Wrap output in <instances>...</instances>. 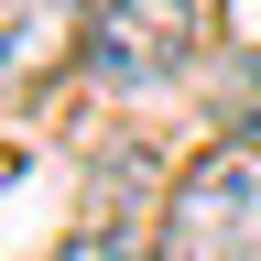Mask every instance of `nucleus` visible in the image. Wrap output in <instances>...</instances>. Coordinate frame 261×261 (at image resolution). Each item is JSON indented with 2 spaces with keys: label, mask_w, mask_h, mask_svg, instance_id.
<instances>
[{
  "label": "nucleus",
  "mask_w": 261,
  "mask_h": 261,
  "mask_svg": "<svg viewBox=\"0 0 261 261\" xmlns=\"http://www.w3.org/2000/svg\"><path fill=\"white\" fill-rule=\"evenodd\" d=\"M163 261H261V142H218L174 174Z\"/></svg>",
  "instance_id": "nucleus-1"
},
{
  "label": "nucleus",
  "mask_w": 261,
  "mask_h": 261,
  "mask_svg": "<svg viewBox=\"0 0 261 261\" xmlns=\"http://www.w3.org/2000/svg\"><path fill=\"white\" fill-rule=\"evenodd\" d=\"M207 44V0H98L87 11V76L109 87H163Z\"/></svg>",
  "instance_id": "nucleus-2"
},
{
  "label": "nucleus",
  "mask_w": 261,
  "mask_h": 261,
  "mask_svg": "<svg viewBox=\"0 0 261 261\" xmlns=\"http://www.w3.org/2000/svg\"><path fill=\"white\" fill-rule=\"evenodd\" d=\"M87 55V0H0V98H33Z\"/></svg>",
  "instance_id": "nucleus-3"
},
{
  "label": "nucleus",
  "mask_w": 261,
  "mask_h": 261,
  "mask_svg": "<svg viewBox=\"0 0 261 261\" xmlns=\"http://www.w3.org/2000/svg\"><path fill=\"white\" fill-rule=\"evenodd\" d=\"M218 130H228V142H261V55L228 65V87H218Z\"/></svg>",
  "instance_id": "nucleus-4"
},
{
  "label": "nucleus",
  "mask_w": 261,
  "mask_h": 261,
  "mask_svg": "<svg viewBox=\"0 0 261 261\" xmlns=\"http://www.w3.org/2000/svg\"><path fill=\"white\" fill-rule=\"evenodd\" d=\"M55 261H130V250H120V240H109V228H76V240H65V250H55Z\"/></svg>",
  "instance_id": "nucleus-5"
}]
</instances>
